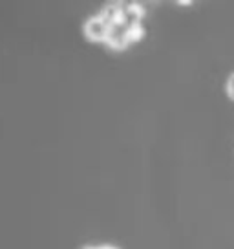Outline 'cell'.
<instances>
[{
    "instance_id": "cell-1",
    "label": "cell",
    "mask_w": 234,
    "mask_h": 249,
    "mask_svg": "<svg viewBox=\"0 0 234 249\" xmlns=\"http://www.w3.org/2000/svg\"><path fill=\"white\" fill-rule=\"evenodd\" d=\"M110 31V24L101 15L88 18L84 24V35L90 42H106Z\"/></svg>"
},
{
    "instance_id": "cell-2",
    "label": "cell",
    "mask_w": 234,
    "mask_h": 249,
    "mask_svg": "<svg viewBox=\"0 0 234 249\" xmlns=\"http://www.w3.org/2000/svg\"><path fill=\"white\" fill-rule=\"evenodd\" d=\"M128 42H132V39H130V26L126 22L112 24L108 37H106V44L112 46L114 50H123V48L128 46Z\"/></svg>"
},
{
    "instance_id": "cell-3",
    "label": "cell",
    "mask_w": 234,
    "mask_h": 249,
    "mask_svg": "<svg viewBox=\"0 0 234 249\" xmlns=\"http://www.w3.org/2000/svg\"><path fill=\"white\" fill-rule=\"evenodd\" d=\"M227 95L234 101V73L229 77V81H227Z\"/></svg>"
},
{
    "instance_id": "cell-4",
    "label": "cell",
    "mask_w": 234,
    "mask_h": 249,
    "mask_svg": "<svg viewBox=\"0 0 234 249\" xmlns=\"http://www.w3.org/2000/svg\"><path fill=\"white\" fill-rule=\"evenodd\" d=\"M84 249H117L114 246H101V248H84Z\"/></svg>"
}]
</instances>
